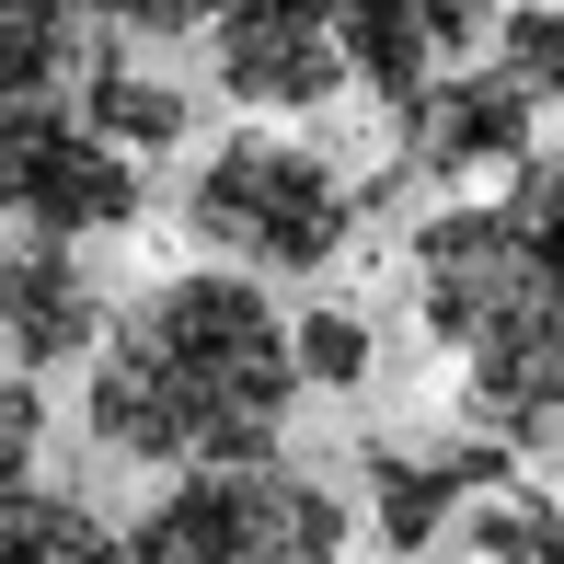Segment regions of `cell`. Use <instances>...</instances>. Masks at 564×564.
Here are the masks:
<instances>
[{
  "mask_svg": "<svg viewBox=\"0 0 564 564\" xmlns=\"http://www.w3.org/2000/svg\"><path fill=\"white\" fill-rule=\"evenodd\" d=\"M127 564H346V496L289 460H196L127 530Z\"/></svg>",
  "mask_w": 564,
  "mask_h": 564,
  "instance_id": "3",
  "label": "cell"
},
{
  "mask_svg": "<svg viewBox=\"0 0 564 564\" xmlns=\"http://www.w3.org/2000/svg\"><path fill=\"white\" fill-rule=\"evenodd\" d=\"M185 230L242 276H323L346 253V230H357V196H346V173L323 150L276 139V127H242V139H219L196 162Z\"/></svg>",
  "mask_w": 564,
  "mask_h": 564,
  "instance_id": "4",
  "label": "cell"
},
{
  "mask_svg": "<svg viewBox=\"0 0 564 564\" xmlns=\"http://www.w3.org/2000/svg\"><path fill=\"white\" fill-rule=\"evenodd\" d=\"M460 542H473V564H553L564 553V507L507 473V484H484V496L460 507Z\"/></svg>",
  "mask_w": 564,
  "mask_h": 564,
  "instance_id": "14",
  "label": "cell"
},
{
  "mask_svg": "<svg viewBox=\"0 0 564 564\" xmlns=\"http://www.w3.org/2000/svg\"><path fill=\"white\" fill-rule=\"evenodd\" d=\"M35 449H46L35 369H0V496H12V484H35Z\"/></svg>",
  "mask_w": 564,
  "mask_h": 564,
  "instance_id": "17",
  "label": "cell"
},
{
  "mask_svg": "<svg viewBox=\"0 0 564 564\" xmlns=\"http://www.w3.org/2000/svg\"><path fill=\"white\" fill-rule=\"evenodd\" d=\"M289 346H300V380H323V392H357V380H369V323H357V312L289 323Z\"/></svg>",
  "mask_w": 564,
  "mask_h": 564,
  "instance_id": "16",
  "label": "cell"
},
{
  "mask_svg": "<svg viewBox=\"0 0 564 564\" xmlns=\"http://www.w3.org/2000/svg\"><path fill=\"white\" fill-rule=\"evenodd\" d=\"M93 58H105V12L93 0H0V116L82 93Z\"/></svg>",
  "mask_w": 564,
  "mask_h": 564,
  "instance_id": "11",
  "label": "cell"
},
{
  "mask_svg": "<svg viewBox=\"0 0 564 564\" xmlns=\"http://www.w3.org/2000/svg\"><path fill=\"white\" fill-rule=\"evenodd\" d=\"M530 93L507 82V69H438V82L415 93V105H392V127H403V173L415 185H484V173H519L530 162Z\"/></svg>",
  "mask_w": 564,
  "mask_h": 564,
  "instance_id": "7",
  "label": "cell"
},
{
  "mask_svg": "<svg viewBox=\"0 0 564 564\" xmlns=\"http://www.w3.org/2000/svg\"><path fill=\"white\" fill-rule=\"evenodd\" d=\"M496 23V0H335L346 82H369L380 105H415L438 69H460Z\"/></svg>",
  "mask_w": 564,
  "mask_h": 564,
  "instance_id": "8",
  "label": "cell"
},
{
  "mask_svg": "<svg viewBox=\"0 0 564 564\" xmlns=\"http://www.w3.org/2000/svg\"><path fill=\"white\" fill-rule=\"evenodd\" d=\"M519 473L507 438H460V449H369V507H380V542L392 553H426L438 530H460V507L484 484Z\"/></svg>",
  "mask_w": 564,
  "mask_h": 564,
  "instance_id": "10",
  "label": "cell"
},
{
  "mask_svg": "<svg viewBox=\"0 0 564 564\" xmlns=\"http://www.w3.org/2000/svg\"><path fill=\"white\" fill-rule=\"evenodd\" d=\"M553 564H564V553H553Z\"/></svg>",
  "mask_w": 564,
  "mask_h": 564,
  "instance_id": "20",
  "label": "cell"
},
{
  "mask_svg": "<svg viewBox=\"0 0 564 564\" xmlns=\"http://www.w3.org/2000/svg\"><path fill=\"white\" fill-rule=\"evenodd\" d=\"M300 403V346L289 312L253 289L242 265L208 276H162L127 323L93 335V438L116 460H162V473H196V460H265L276 426Z\"/></svg>",
  "mask_w": 564,
  "mask_h": 564,
  "instance_id": "1",
  "label": "cell"
},
{
  "mask_svg": "<svg viewBox=\"0 0 564 564\" xmlns=\"http://www.w3.org/2000/svg\"><path fill=\"white\" fill-rule=\"evenodd\" d=\"M208 46H219V93L253 105V116H312V105L346 93L335 0H219Z\"/></svg>",
  "mask_w": 564,
  "mask_h": 564,
  "instance_id": "6",
  "label": "cell"
},
{
  "mask_svg": "<svg viewBox=\"0 0 564 564\" xmlns=\"http://www.w3.org/2000/svg\"><path fill=\"white\" fill-rule=\"evenodd\" d=\"M93 335H105V300H93L82 253L46 242V230L0 242V369H58Z\"/></svg>",
  "mask_w": 564,
  "mask_h": 564,
  "instance_id": "9",
  "label": "cell"
},
{
  "mask_svg": "<svg viewBox=\"0 0 564 564\" xmlns=\"http://www.w3.org/2000/svg\"><path fill=\"white\" fill-rule=\"evenodd\" d=\"M12 139V219L46 230V242H93V230L139 219V150H116L82 105H12L0 116Z\"/></svg>",
  "mask_w": 564,
  "mask_h": 564,
  "instance_id": "5",
  "label": "cell"
},
{
  "mask_svg": "<svg viewBox=\"0 0 564 564\" xmlns=\"http://www.w3.org/2000/svg\"><path fill=\"white\" fill-rule=\"evenodd\" d=\"M82 116L105 127L116 150H173V139L196 127V105H185V93H173V82H150V69H127L116 46L93 58V82H82Z\"/></svg>",
  "mask_w": 564,
  "mask_h": 564,
  "instance_id": "13",
  "label": "cell"
},
{
  "mask_svg": "<svg viewBox=\"0 0 564 564\" xmlns=\"http://www.w3.org/2000/svg\"><path fill=\"white\" fill-rule=\"evenodd\" d=\"M0 219H12V139H0Z\"/></svg>",
  "mask_w": 564,
  "mask_h": 564,
  "instance_id": "19",
  "label": "cell"
},
{
  "mask_svg": "<svg viewBox=\"0 0 564 564\" xmlns=\"http://www.w3.org/2000/svg\"><path fill=\"white\" fill-rule=\"evenodd\" d=\"M496 69L530 105H564V0H519V12L496 23Z\"/></svg>",
  "mask_w": 564,
  "mask_h": 564,
  "instance_id": "15",
  "label": "cell"
},
{
  "mask_svg": "<svg viewBox=\"0 0 564 564\" xmlns=\"http://www.w3.org/2000/svg\"><path fill=\"white\" fill-rule=\"evenodd\" d=\"M415 312L507 449H564V150L415 230Z\"/></svg>",
  "mask_w": 564,
  "mask_h": 564,
  "instance_id": "2",
  "label": "cell"
},
{
  "mask_svg": "<svg viewBox=\"0 0 564 564\" xmlns=\"http://www.w3.org/2000/svg\"><path fill=\"white\" fill-rule=\"evenodd\" d=\"M105 12V35H208L219 0H93Z\"/></svg>",
  "mask_w": 564,
  "mask_h": 564,
  "instance_id": "18",
  "label": "cell"
},
{
  "mask_svg": "<svg viewBox=\"0 0 564 564\" xmlns=\"http://www.w3.org/2000/svg\"><path fill=\"white\" fill-rule=\"evenodd\" d=\"M0 564H127V530H105L82 496H0Z\"/></svg>",
  "mask_w": 564,
  "mask_h": 564,
  "instance_id": "12",
  "label": "cell"
}]
</instances>
